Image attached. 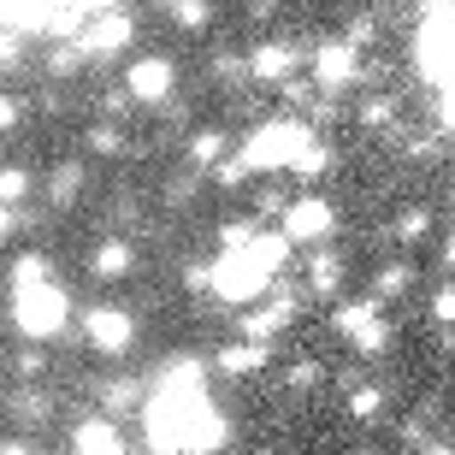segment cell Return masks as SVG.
I'll return each instance as SVG.
<instances>
[{
	"label": "cell",
	"mask_w": 455,
	"mask_h": 455,
	"mask_svg": "<svg viewBox=\"0 0 455 455\" xmlns=\"http://www.w3.org/2000/svg\"><path fill=\"white\" fill-rule=\"evenodd\" d=\"M142 438L154 455H213L231 443V420L213 408L207 367L196 355H178L154 372L148 403H142Z\"/></svg>",
	"instance_id": "obj_1"
},
{
	"label": "cell",
	"mask_w": 455,
	"mask_h": 455,
	"mask_svg": "<svg viewBox=\"0 0 455 455\" xmlns=\"http://www.w3.org/2000/svg\"><path fill=\"white\" fill-rule=\"evenodd\" d=\"M290 260V236L284 231H260L249 249H231L220 254L213 267H207V290L220 296V302H267V284L284 272Z\"/></svg>",
	"instance_id": "obj_2"
},
{
	"label": "cell",
	"mask_w": 455,
	"mask_h": 455,
	"mask_svg": "<svg viewBox=\"0 0 455 455\" xmlns=\"http://www.w3.org/2000/svg\"><path fill=\"white\" fill-rule=\"evenodd\" d=\"M71 325V296L60 278H42V284L12 290V331L30 343H53Z\"/></svg>",
	"instance_id": "obj_3"
},
{
	"label": "cell",
	"mask_w": 455,
	"mask_h": 455,
	"mask_svg": "<svg viewBox=\"0 0 455 455\" xmlns=\"http://www.w3.org/2000/svg\"><path fill=\"white\" fill-rule=\"evenodd\" d=\"M307 142H314L307 124H296V118H272V124L249 131V142H243V166L249 172H290L296 160H302Z\"/></svg>",
	"instance_id": "obj_4"
},
{
	"label": "cell",
	"mask_w": 455,
	"mask_h": 455,
	"mask_svg": "<svg viewBox=\"0 0 455 455\" xmlns=\"http://www.w3.org/2000/svg\"><path fill=\"white\" fill-rule=\"evenodd\" d=\"M278 231L290 236V249H325L331 231H338V207L325 202V196H296L284 207V225Z\"/></svg>",
	"instance_id": "obj_5"
},
{
	"label": "cell",
	"mask_w": 455,
	"mask_h": 455,
	"mask_svg": "<svg viewBox=\"0 0 455 455\" xmlns=\"http://www.w3.org/2000/svg\"><path fill=\"white\" fill-rule=\"evenodd\" d=\"M84 343L95 355H107V361H118V355L136 349V320L118 302H95V307H84Z\"/></svg>",
	"instance_id": "obj_6"
},
{
	"label": "cell",
	"mask_w": 455,
	"mask_h": 455,
	"mask_svg": "<svg viewBox=\"0 0 455 455\" xmlns=\"http://www.w3.org/2000/svg\"><path fill=\"white\" fill-rule=\"evenodd\" d=\"M307 71H314V89H325V95H343V89L361 84V53L349 48V42H320V48L307 53Z\"/></svg>",
	"instance_id": "obj_7"
},
{
	"label": "cell",
	"mask_w": 455,
	"mask_h": 455,
	"mask_svg": "<svg viewBox=\"0 0 455 455\" xmlns=\"http://www.w3.org/2000/svg\"><path fill=\"white\" fill-rule=\"evenodd\" d=\"M172 84H178V66H172L166 53H142V60H131V71H124V95H131L136 107L172 101Z\"/></svg>",
	"instance_id": "obj_8"
},
{
	"label": "cell",
	"mask_w": 455,
	"mask_h": 455,
	"mask_svg": "<svg viewBox=\"0 0 455 455\" xmlns=\"http://www.w3.org/2000/svg\"><path fill=\"white\" fill-rule=\"evenodd\" d=\"M302 296H307V290L278 284V290H272V302H260L249 320H243V338H249V343H272L278 331H290V325H296V314H302Z\"/></svg>",
	"instance_id": "obj_9"
},
{
	"label": "cell",
	"mask_w": 455,
	"mask_h": 455,
	"mask_svg": "<svg viewBox=\"0 0 455 455\" xmlns=\"http://www.w3.org/2000/svg\"><path fill=\"white\" fill-rule=\"evenodd\" d=\"M131 36H136L131 12H95L84 24V36H77V48H84V60H113V53L131 48Z\"/></svg>",
	"instance_id": "obj_10"
},
{
	"label": "cell",
	"mask_w": 455,
	"mask_h": 455,
	"mask_svg": "<svg viewBox=\"0 0 455 455\" xmlns=\"http://www.w3.org/2000/svg\"><path fill=\"white\" fill-rule=\"evenodd\" d=\"M302 66H307L302 48H290V42H260V48L249 53V77L254 84H290Z\"/></svg>",
	"instance_id": "obj_11"
},
{
	"label": "cell",
	"mask_w": 455,
	"mask_h": 455,
	"mask_svg": "<svg viewBox=\"0 0 455 455\" xmlns=\"http://www.w3.org/2000/svg\"><path fill=\"white\" fill-rule=\"evenodd\" d=\"M343 254L338 249H307V278L302 290L314 296V302H338V290H343Z\"/></svg>",
	"instance_id": "obj_12"
},
{
	"label": "cell",
	"mask_w": 455,
	"mask_h": 455,
	"mask_svg": "<svg viewBox=\"0 0 455 455\" xmlns=\"http://www.w3.org/2000/svg\"><path fill=\"white\" fill-rule=\"evenodd\" d=\"M272 361V343H220V355H213V367L225 372V379H249V372H260Z\"/></svg>",
	"instance_id": "obj_13"
},
{
	"label": "cell",
	"mask_w": 455,
	"mask_h": 455,
	"mask_svg": "<svg viewBox=\"0 0 455 455\" xmlns=\"http://www.w3.org/2000/svg\"><path fill=\"white\" fill-rule=\"evenodd\" d=\"M95 403H101V414L113 420V414H131V408L148 403V385H142V379H101V385H95Z\"/></svg>",
	"instance_id": "obj_14"
},
{
	"label": "cell",
	"mask_w": 455,
	"mask_h": 455,
	"mask_svg": "<svg viewBox=\"0 0 455 455\" xmlns=\"http://www.w3.org/2000/svg\"><path fill=\"white\" fill-rule=\"evenodd\" d=\"M131 267H136V249L124 243V236H101V243H95V254H89V272H95V278H107V284H113V278H124Z\"/></svg>",
	"instance_id": "obj_15"
},
{
	"label": "cell",
	"mask_w": 455,
	"mask_h": 455,
	"mask_svg": "<svg viewBox=\"0 0 455 455\" xmlns=\"http://www.w3.org/2000/svg\"><path fill=\"white\" fill-rule=\"evenodd\" d=\"M184 154H189V166H196V172H220L225 160H231V136L207 124V131L189 136V148H184Z\"/></svg>",
	"instance_id": "obj_16"
},
{
	"label": "cell",
	"mask_w": 455,
	"mask_h": 455,
	"mask_svg": "<svg viewBox=\"0 0 455 455\" xmlns=\"http://www.w3.org/2000/svg\"><path fill=\"white\" fill-rule=\"evenodd\" d=\"M118 443V426L107 414H89V420L71 426V455H95V450H113Z\"/></svg>",
	"instance_id": "obj_17"
},
{
	"label": "cell",
	"mask_w": 455,
	"mask_h": 455,
	"mask_svg": "<svg viewBox=\"0 0 455 455\" xmlns=\"http://www.w3.org/2000/svg\"><path fill=\"white\" fill-rule=\"evenodd\" d=\"M77 189H84V166H77V160H60L53 178H48V207H53V213H66V207L77 202Z\"/></svg>",
	"instance_id": "obj_18"
},
{
	"label": "cell",
	"mask_w": 455,
	"mask_h": 455,
	"mask_svg": "<svg viewBox=\"0 0 455 455\" xmlns=\"http://www.w3.org/2000/svg\"><path fill=\"white\" fill-rule=\"evenodd\" d=\"M6 408H12V420L18 426H42V420H48V390H36V385H18L12 390V403H6Z\"/></svg>",
	"instance_id": "obj_19"
},
{
	"label": "cell",
	"mask_w": 455,
	"mask_h": 455,
	"mask_svg": "<svg viewBox=\"0 0 455 455\" xmlns=\"http://www.w3.org/2000/svg\"><path fill=\"white\" fill-rule=\"evenodd\" d=\"M408 284H414V260H390V267L379 272V278H372V302L385 307L390 296H403Z\"/></svg>",
	"instance_id": "obj_20"
},
{
	"label": "cell",
	"mask_w": 455,
	"mask_h": 455,
	"mask_svg": "<svg viewBox=\"0 0 455 455\" xmlns=\"http://www.w3.org/2000/svg\"><path fill=\"white\" fill-rule=\"evenodd\" d=\"M372 320H379V302H372V296H355V302H343L338 314H331V325H338L343 338H355V331L372 325Z\"/></svg>",
	"instance_id": "obj_21"
},
{
	"label": "cell",
	"mask_w": 455,
	"mask_h": 455,
	"mask_svg": "<svg viewBox=\"0 0 455 455\" xmlns=\"http://www.w3.org/2000/svg\"><path fill=\"white\" fill-rule=\"evenodd\" d=\"M355 124H367V131H385V124H396V95H361V107H355Z\"/></svg>",
	"instance_id": "obj_22"
},
{
	"label": "cell",
	"mask_w": 455,
	"mask_h": 455,
	"mask_svg": "<svg viewBox=\"0 0 455 455\" xmlns=\"http://www.w3.org/2000/svg\"><path fill=\"white\" fill-rule=\"evenodd\" d=\"M30 189H36L30 166H0V207H18V202H30Z\"/></svg>",
	"instance_id": "obj_23"
},
{
	"label": "cell",
	"mask_w": 455,
	"mask_h": 455,
	"mask_svg": "<svg viewBox=\"0 0 455 455\" xmlns=\"http://www.w3.org/2000/svg\"><path fill=\"white\" fill-rule=\"evenodd\" d=\"M42 278H53V260H48L42 249H36V254H18V260H12V290L42 284Z\"/></svg>",
	"instance_id": "obj_24"
},
{
	"label": "cell",
	"mask_w": 455,
	"mask_h": 455,
	"mask_svg": "<svg viewBox=\"0 0 455 455\" xmlns=\"http://www.w3.org/2000/svg\"><path fill=\"white\" fill-rule=\"evenodd\" d=\"M84 66H89V60H84V48H77V42H60V48L48 53V77H60V84H66V77H77Z\"/></svg>",
	"instance_id": "obj_25"
},
{
	"label": "cell",
	"mask_w": 455,
	"mask_h": 455,
	"mask_svg": "<svg viewBox=\"0 0 455 455\" xmlns=\"http://www.w3.org/2000/svg\"><path fill=\"white\" fill-rule=\"evenodd\" d=\"M379 408H385V390L379 385H355L349 390V414L355 420H379Z\"/></svg>",
	"instance_id": "obj_26"
},
{
	"label": "cell",
	"mask_w": 455,
	"mask_h": 455,
	"mask_svg": "<svg viewBox=\"0 0 455 455\" xmlns=\"http://www.w3.org/2000/svg\"><path fill=\"white\" fill-rule=\"evenodd\" d=\"M296 178H325V172H331V148H325V142H307L302 148V160H296Z\"/></svg>",
	"instance_id": "obj_27"
},
{
	"label": "cell",
	"mask_w": 455,
	"mask_h": 455,
	"mask_svg": "<svg viewBox=\"0 0 455 455\" xmlns=\"http://www.w3.org/2000/svg\"><path fill=\"white\" fill-rule=\"evenodd\" d=\"M426 231H432L426 207H403V213H396V243H420Z\"/></svg>",
	"instance_id": "obj_28"
},
{
	"label": "cell",
	"mask_w": 455,
	"mask_h": 455,
	"mask_svg": "<svg viewBox=\"0 0 455 455\" xmlns=\"http://www.w3.org/2000/svg\"><path fill=\"white\" fill-rule=\"evenodd\" d=\"M320 379H325V367H320V361H307V355H302V361H296V367L284 372V390H296V396H302V390H314V385H320Z\"/></svg>",
	"instance_id": "obj_29"
},
{
	"label": "cell",
	"mask_w": 455,
	"mask_h": 455,
	"mask_svg": "<svg viewBox=\"0 0 455 455\" xmlns=\"http://www.w3.org/2000/svg\"><path fill=\"white\" fill-rule=\"evenodd\" d=\"M213 77H220V84H243V77H249V60H243V53H213Z\"/></svg>",
	"instance_id": "obj_30"
},
{
	"label": "cell",
	"mask_w": 455,
	"mask_h": 455,
	"mask_svg": "<svg viewBox=\"0 0 455 455\" xmlns=\"http://www.w3.org/2000/svg\"><path fill=\"white\" fill-rule=\"evenodd\" d=\"M343 42H349L355 53H361V48H372V42H379V24H372L367 12H361V18H349V30H343Z\"/></svg>",
	"instance_id": "obj_31"
},
{
	"label": "cell",
	"mask_w": 455,
	"mask_h": 455,
	"mask_svg": "<svg viewBox=\"0 0 455 455\" xmlns=\"http://www.w3.org/2000/svg\"><path fill=\"white\" fill-rule=\"evenodd\" d=\"M89 148L95 154H124V131H118V124H95V131H89Z\"/></svg>",
	"instance_id": "obj_32"
},
{
	"label": "cell",
	"mask_w": 455,
	"mask_h": 455,
	"mask_svg": "<svg viewBox=\"0 0 455 455\" xmlns=\"http://www.w3.org/2000/svg\"><path fill=\"white\" fill-rule=\"evenodd\" d=\"M213 178H220L225 189H236V184H249V166H243V154H231V160H225V166L213 172Z\"/></svg>",
	"instance_id": "obj_33"
},
{
	"label": "cell",
	"mask_w": 455,
	"mask_h": 455,
	"mask_svg": "<svg viewBox=\"0 0 455 455\" xmlns=\"http://www.w3.org/2000/svg\"><path fill=\"white\" fill-rule=\"evenodd\" d=\"M131 107H136V101L124 95V89H107V95H101V113H107V118H124Z\"/></svg>",
	"instance_id": "obj_34"
},
{
	"label": "cell",
	"mask_w": 455,
	"mask_h": 455,
	"mask_svg": "<svg viewBox=\"0 0 455 455\" xmlns=\"http://www.w3.org/2000/svg\"><path fill=\"white\" fill-rule=\"evenodd\" d=\"M432 320H443V325L455 320V284H443L438 296H432Z\"/></svg>",
	"instance_id": "obj_35"
},
{
	"label": "cell",
	"mask_w": 455,
	"mask_h": 455,
	"mask_svg": "<svg viewBox=\"0 0 455 455\" xmlns=\"http://www.w3.org/2000/svg\"><path fill=\"white\" fill-rule=\"evenodd\" d=\"M18 372H24V379H36V372L48 367V361H42V349H18V361H12Z\"/></svg>",
	"instance_id": "obj_36"
},
{
	"label": "cell",
	"mask_w": 455,
	"mask_h": 455,
	"mask_svg": "<svg viewBox=\"0 0 455 455\" xmlns=\"http://www.w3.org/2000/svg\"><path fill=\"white\" fill-rule=\"evenodd\" d=\"M0 455H36V438H24V432H12V438H0Z\"/></svg>",
	"instance_id": "obj_37"
},
{
	"label": "cell",
	"mask_w": 455,
	"mask_h": 455,
	"mask_svg": "<svg viewBox=\"0 0 455 455\" xmlns=\"http://www.w3.org/2000/svg\"><path fill=\"white\" fill-rule=\"evenodd\" d=\"M12 66H18V36L0 30V71H12Z\"/></svg>",
	"instance_id": "obj_38"
},
{
	"label": "cell",
	"mask_w": 455,
	"mask_h": 455,
	"mask_svg": "<svg viewBox=\"0 0 455 455\" xmlns=\"http://www.w3.org/2000/svg\"><path fill=\"white\" fill-rule=\"evenodd\" d=\"M12 124H18V101H12V95H0V131H12Z\"/></svg>",
	"instance_id": "obj_39"
},
{
	"label": "cell",
	"mask_w": 455,
	"mask_h": 455,
	"mask_svg": "<svg viewBox=\"0 0 455 455\" xmlns=\"http://www.w3.org/2000/svg\"><path fill=\"white\" fill-rule=\"evenodd\" d=\"M12 231H18V207H0V243H6Z\"/></svg>",
	"instance_id": "obj_40"
},
{
	"label": "cell",
	"mask_w": 455,
	"mask_h": 455,
	"mask_svg": "<svg viewBox=\"0 0 455 455\" xmlns=\"http://www.w3.org/2000/svg\"><path fill=\"white\" fill-rule=\"evenodd\" d=\"M443 267H455V236H450V243H443Z\"/></svg>",
	"instance_id": "obj_41"
},
{
	"label": "cell",
	"mask_w": 455,
	"mask_h": 455,
	"mask_svg": "<svg viewBox=\"0 0 455 455\" xmlns=\"http://www.w3.org/2000/svg\"><path fill=\"white\" fill-rule=\"evenodd\" d=\"M95 455H124V443H113V450H95Z\"/></svg>",
	"instance_id": "obj_42"
},
{
	"label": "cell",
	"mask_w": 455,
	"mask_h": 455,
	"mask_svg": "<svg viewBox=\"0 0 455 455\" xmlns=\"http://www.w3.org/2000/svg\"><path fill=\"white\" fill-rule=\"evenodd\" d=\"M355 455H379V450H355Z\"/></svg>",
	"instance_id": "obj_43"
}]
</instances>
